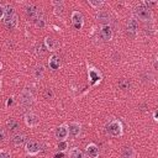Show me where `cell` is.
I'll use <instances>...</instances> for the list:
<instances>
[{"label": "cell", "mask_w": 158, "mask_h": 158, "mask_svg": "<svg viewBox=\"0 0 158 158\" xmlns=\"http://www.w3.org/2000/svg\"><path fill=\"white\" fill-rule=\"evenodd\" d=\"M1 68H2V63L0 62V69H1Z\"/></svg>", "instance_id": "obj_34"}, {"label": "cell", "mask_w": 158, "mask_h": 158, "mask_svg": "<svg viewBox=\"0 0 158 158\" xmlns=\"http://www.w3.org/2000/svg\"><path fill=\"white\" fill-rule=\"evenodd\" d=\"M44 46H46V48H47L48 51L53 52V51H56V49L59 47V43H58L57 40H54V38H52V37H47V38L44 40Z\"/></svg>", "instance_id": "obj_12"}, {"label": "cell", "mask_w": 158, "mask_h": 158, "mask_svg": "<svg viewBox=\"0 0 158 158\" xmlns=\"http://www.w3.org/2000/svg\"><path fill=\"white\" fill-rule=\"evenodd\" d=\"M70 158H84V153L79 148H73L69 153Z\"/></svg>", "instance_id": "obj_22"}, {"label": "cell", "mask_w": 158, "mask_h": 158, "mask_svg": "<svg viewBox=\"0 0 158 158\" xmlns=\"http://www.w3.org/2000/svg\"><path fill=\"white\" fill-rule=\"evenodd\" d=\"M6 126H7L9 130L14 131V130H17L19 128V122L16 120H14V118H10V120L6 121Z\"/></svg>", "instance_id": "obj_23"}, {"label": "cell", "mask_w": 158, "mask_h": 158, "mask_svg": "<svg viewBox=\"0 0 158 158\" xmlns=\"http://www.w3.org/2000/svg\"><path fill=\"white\" fill-rule=\"evenodd\" d=\"M0 158H11V156H10V153H7L6 151L0 149Z\"/></svg>", "instance_id": "obj_29"}, {"label": "cell", "mask_w": 158, "mask_h": 158, "mask_svg": "<svg viewBox=\"0 0 158 158\" xmlns=\"http://www.w3.org/2000/svg\"><path fill=\"white\" fill-rule=\"evenodd\" d=\"M118 86H120L122 90H128V89H130V81L122 79V80L118 81Z\"/></svg>", "instance_id": "obj_24"}, {"label": "cell", "mask_w": 158, "mask_h": 158, "mask_svg": "<svg viewBox=\"0 0 158 158\" xmlns=\"http://www.w3.org/2000/svg\"><path fill=\"white\" fill-rule=\"evenodd\" d=\"M96 19L99 22H101L102 25H109V20H110V15L109 12H106L105 10H99L96 14Z\"/></svg>", "instance_id": "obj_13"}, {"label": "cell", "mask_w": 158, "mask_h": 158, "mask_svg": "<svg viewBox=\"0 0 158 158\" xmlns=\"http://www.w3.org/2000/svg\"><path fill=\"white\" fill-rule=\"evenodd\" d=\"M100 35L104 41H110L112 38V30H111L110 25H102L100 28Z\"/></svg>", "instance_id": "obj_10"}, {"label": "cell", "mask_w": 158, "mask_h": 158, "mask_svg": "<svg viewBox=\"0 0 158 158\" xmlns=\"http://www.w3.org/2000/svg\"><path fill=\"white\" fill-rule=\"evenodd\" d=\"M41 14V11L35 6V5H32V4H28L27 6H26V15L30 17V19H37V16Z\"/></svg>", "instance_id": "obj_11"}, {"label": "cell", "mask_w": 158, "mask_h": 158, "mask_svg": "<svg viewBox=\"0 0 158 158\" xmlns=\"http://www.w3.org/2000/svg\"><path fill=\"white\" fill-rule=\"evenodd\" d=\"M0 89H1V80H0Z\"/></svg>", "instance_id": "obj_35"}, {"label": "cell", "mask_w": 158, "mask_h": 158, "mask_svg": "<svg viewBox=\"0 0 158 158\" xmlns=\"http://www.w3.org/2000/svg\"><path fill=\"white\" fill-rule=\"evenodd\" d=\"M137 30H138V22L136 20V17H131L127 21V33L131 36H135Z\"/></svg>", "instance_id": "obj_7"}, {"label": "cell", "mask_w": 158, "mask_h": 158, "mask_svg": "<svg viewBox=\"0 0 158 158\" xmlns=\"http://www.w3.org/2000/svg\"><path fill=\"white\" fill-rule=\"evenodd\" d=\"M67 146H68V144H67V142H65V141H60V142H59V144H58V148H59L60 151H64V149L67 148Z\"/></svg>", "instance_id": "obj_30"}, {"label": "cell", "mask_w": 158, "mask_h": 158, "mask_svg": "<svg viewBox=\"0 0 158 158\" xmlns=\"http://www.w3.org/2000/svg\"><path fill=\"white\" fill-rule=\"evenodd\" d=\"M80 131H81V127H80L79 123H77V122L69 123V126H68V133H69L70 137H73V138L78 137L80 135Z\"/></svg>", "instance_id": "obj_9"}, {"label": "cell", "mask_w": 158, "mask_h": 158, "mask_svg": "<svg viewBox=\"0 0 158 158\" xmlns=\"http://www.w3.org/2000/svg\"><path fill=\"white\" fill-rule=\"evenodd\" d=\"M68 136H69V133H68V126L67 125H60V126L57 127V130H56V138L59 142L64 141Z\"/></svg>", "instance_id": "obj_6"}, {"label": "cell", "mask_w": 158, "mask_h": 158, "mask_svg": "<svg viewBox=\"0 0 158 158\" xmlns=\"http://www.w3.org/2000/svg\"><path fill=\"white\" fill-rule=\"evenodd\" d=\"M48 65H49V68L52 70L59 69V67H60V58L58 56H52L49 58V60H48Z\"/></svg>", "instance_id": "obj_15"}, {"label": "cell", "mask_w": 158, "mask_h": 158, "mask_svg": "<svg viewBox=\"0 0 158 158\" xmlns=\"http://www.w3.org/2000/svg\"><path fill=\"white\" fill-rule=\"evenodd\" d=\"M17 16L16 15H14L12 17H9V19H5L4 20V23H5V26L9 28V30H14L16 26H17Z\"/></svg>", "instance_id": "obj_17"}, {"label": "cell", "mask_w": 158, "mask_h": 158, "mask_svg": "<svg viewBox=\"0 0 158 158\" xmlns=\"http://www.w3.org/2000/svg\"><path fill=\"white\" fill-rule=\"evenodd\" d=\"M122 156H123V158H132V157H133V151H132V148H130V147L125 148Z\"/></svg>", "instance_id": "obj_25"}, {"label": "cell", "mask_w": 158, "mask_h": 158, "mask_svg": "<svg viewBox=\"0 0 158 158\" xmlns=\"http://www.w3.org/2000/svg\"><path fill=\"white\" fill-rule=\"evenodd\" d=\"M5 139H6V132H5V130L0 128V142H2Z\"/></svg>", "instance_id": "obj_31"}, {"label": "cell", "mask_w": 158, "mask_h": 158, "mask_svg": "<svg viewBox=\"0 0 158 158\" xmlns=\"http://www.w3.org/2000/svg\"><path fill=\"white\" fill-rule=\"evenodd\" d=\"M107 132L112 137H120L122 136V125L118 120H114L107 125Z\"/></svg>", "instance_id": "obj_2"}, {"label": "cell", "mask_w": 158, "mask_h": 158, "mask_svg": "<svg viewBox=\"0 0 158 158\" xmlns=\"http://www.w3.org/2000/svg\"><path fill=\"white\" fill-rule=\"evenodd\" d=\"M135 15L136 17H138L139 20H143V21H151L152 19V12L149 9H147L143 2L138 4L136 7H135Z\"/></svg>", "instance_id": "obj_1"}, {"label": "cell", "mask_w": 158, "mask_h": 158, "mask_svg": "<svg viewBox=\"0 0 158 158\" xmlns=\"http://www.w3.org/2000/svg\"><path fill=\"white\" fill-rule=\"evenodd\" d=\"M86 154L90 157V158H96L99 156V148L95 143H89L86 146Z\"/></svg>", "instance_id": "obj_14"}, {"label": "cell", "mask_w": 158, "mask_h": 158, "mask_svg": "<svg viewBox=\"0 0 158 158\" xmlns=\"http://www.w3.org/2000/svg\"><path fill=\"white\" fill-rule=\"evenodd\" d=\"M4 12H5V7L4 5H0V19H4Z\"/></svg>", "instance_id": "obj_32"}, {"label": "cell", "mask_w": 158, "mask_h": 158, "mask_svg": "<svg viewBox=\"0 0 158 158\" xmlns=\"http://www.w3.org/2000/svg\"><path fill=\"white\" fill-rule=\"evenodd\" d=\"M33 21H35V25H36V27L43 28V27L46 26V21H44V19H43V16H42V12H41V14L37 16V19H35Z\"/></svg>", "instance_id": "obj_20"}, {"label": "cell", "mask_w": 158, "mask_h": 158, "mask_svg": "<svg viewBox=\"0 0 158 158\" xmlns=\"http://www.w3.org/2000/svg\"><path fill=\"white\" fill-rule=\"evenodd\" d=\"M72 22H73V26L77 30H80L83 27V25H84V17H83L81 12L73 11V14H72Z\"/></svg>", "instance_id": "obj_4"}, {"label": "cell", "mask_w": 158, "mask_h": 158, "mask_svg": "<svg viewBox=\"0 0 158 158\" xmlns=\"http://www.w3.org/2000/svg\"><path fill=\"white\" fill-rule=\"evenodd\" d=\"M33 74H35V77H36L37 79H42V77H43V74H44V68H43V65H37V67L35 68V70H33Z\"/></svg>", "instance_id": "obj_21"}, {"label": "cell", "mask_w": 158, "mask_h": 158, "mask_svg": "<svg viewBox=\"0 0 158 158\" xmlns=\"http://www.w3.org/2000/svg\"><path fill=\"white\" fill-rule=\"evenodd\" d=\"M12 142H14V144L15 146H22L23 143H26L27 142V138H26V135H23V133H16V135H14V137H12Z\"/></svg>", "instance_id": "obj_16"}, {"label": "cell", "mask_w": 158, "mask_h": 158, "mask_svg": "<svg viewBox=\"0 0 158 158\" xmlns=\"http://www.w3.org/2000/svg\"><path fill=\"white\" fill-rule=\"evenodd\" d=\"M25 149L27 152V154L30 156H36L40 151H41V146L37 141H33V139H30L26 142V146H25Z\"/></svg>", "instance_id": "obj_3"}, {"label": "cell", "mask_w": 158, "mask_h": 158, "mask_svg": "<svg viewBox=\"0 0 158 158\" xmlns=\"http://www.w3.org/2000/svg\"><path fill=\"white\" fill-rule=\"evenodd\" d=\"M44 98L46 99H53L54 98V94H53V90L52 89H49V88H47L46 90H44Z\"/></svg>", "instance_id": "obj_27"}, {"label": "cell", "mask_w": 158, "mask_h": 158, "mask_svg": "<svg viewBox=\"0 0 158 158\" xmlns=\"http://www.w3.org/2000/svg\"><path fill=\"white\" fill-rule=\"evenodd\" d=\"M25 122L28 127H36L40 125V117L32 112H28L25 115Z\"/></svg>", "instance_id": "obj_5"}, {"label": "cell", "mask_w": 158, "mask_h": 158, "mask_svg": "<svg viewBox=\"0 0 158 158\" xmlns=\"http://www.w3.org/2000/svg\"><path fill=\"white\" fill-rule=\"evenodd\" d=\"M20 101H21V104H22L23 106H30V105L32 104V101H33V96H32V94H31L27 89H25V90L21 93V99H20Z\"/></svg>", "instance_id": "obj_8"}, {"label": "cell", "mask_w": 158, "mask_h": 158, "mask_svg": "<svg viewBox=\"0 0 158 158\" xmlns=\"http://www.w3.org/2000/svg\"><path fill=\"white\" fill-rule=\"evenodd\" d=\"M153 118H154V121L158 120V118H157V110H154V112H153Z\"/></svg>", "instance_id": "obj_33"}, {"label": "cell", "mask_w": 158, "mask_h": 158, "mask_svg": "<svg viewBox=\"0 0 158 158\" xmlns=\"http://www.w3.org/2000/svg\"><path fill=\"white\" fill-rule=\"evenodd\" d=\"M88 4H89L90 6H93V7H95V9H99L100 6L104 5V1H94V0H89Z\"/></svg>", "instance_id": "obj_26"}, {"label": "cell", "mask_w": 158, "mask_h": 158, "mask_svg": "<svg viewBox=\"0 0 158 158\" xmlns=\"http://www.w3.org/2000/svg\"><path fill=\"white\" fill-rule=\"evenodd\" d=\"M52 4L54 5V12H56V15H62L63 14V9H64L63 1H53Z\"/></svg>", "instance_id": "obj_19"}, {"label": "cell", "mask_w": 158, "mask_h": 158, "mask_svg": "<svg viewBox=\"0 0 158 158\" xmlns=\"http://www.w3.org/2000/svg\"><path fill=\"white\" fill-rule=\"evenodd\" d=\"M4 7H5V12H4V20H5V19H9V17H12L14 15H16V14H15V9H14L11 5H9V4H7V5H5Z\"/></svg>", "instance_id": "obj_18"}, {"label": "cell", "mask_w": 158, "mask_h": 158, "mask_svg": "<svg viewBox=\"0 0 158 158\" xmlns=\"http://www.w3.org/2000/svg\"><path fill=\"white\" fill-rule=\"evenodd\" d=\"M43 52H44L43 44H37V47H36V53H37V54H43Z\"/></svg>", "instance_id": "obj_28"}]
</instances>
